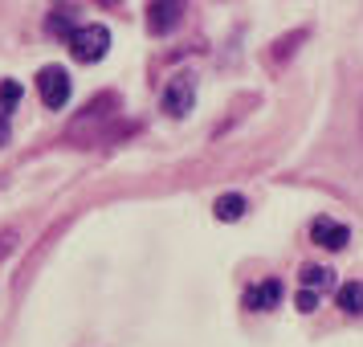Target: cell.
Here are the masks:
<instances>
[{"mask_svg": "<svg viewBox=\"0 0 363 347\" xmlns=\"http://www.w3.org/2000/svg\"><path fill=\"white\" fill-rule=\"evenodd\" d=\"M335 298H339V311L343 314H363V282H347V286H339Z\"/></svg>", "mask_w": 363, "mask_h": 347, "instance_id": "obj_10", "label": "cell"}, {"mask_svg": "<svg viewBox=\"0 0 363 347\" xmlns=\"http://www.w3.org/2000/svg\"><path fill=\"white\" fill-rule=\"evenodd\" d=\"M111 50V29L106 25H78L74 37H69V53L78 62H102Z\"/></svg>", "mask_w": 363, "mask_h": 347, "instance_id": "obj_2", "label": "cell"}, {"mask_svg": "<svg viewBox=\"0 0 363 347\" xmlns=\"http://www.w3.org/2000/svg\"><path fill=\"white\" fill-rule=\"evenodd\" d=\"M37 94H41V102L50 111H62L69 102V74L62 66H45L37 74Z\"/></svg>", "mask_w": 363, "mask_h": 347, "instance_id": "obj_3", "label": "cell"}, {"mask_svg": "<svg viewBox=\"0 0 363 347\" xmlns=\"http://www.w3.org/2000/svg\"><path fill=\"white\" fill-rule=\"evenodd\" d=\"M17 99H21V86L17 82H4V86H0V111H4V115L17 106Z\"/></svg>", "mask_w": 363, "mask_h": 347, "instance_id": "obj_12", "label": "cell"}, {"mask_svg": "<svg viewBox=\"0 0 363 347\" xmlns=\"http://www.w3.org/2000/svg\"><path fill=\"white\" fill-rule=\"evenodd\" d=\"M118 115V94H99V99H90L78 111V115L69 119V127H66V139L69 143H78V148H90V143H99V139H111V123H115Z\"/></svg>", "mask_w": 363, "mask_h": 347, "instance_id": "obj_1", "label": "cell"}, {"mask_svg": "<svg viewBox=\"0 0 363 347\" xmlns=\"http://www.w3.org/2000/svg\"><path fill=\"white\" fill-rule=\"evenodd\" d=\"M311 237L318 241V246H327V249H343L347 241H351V229L339 225V221H330V216H318V221L311 225Z\"/></svg>", "mask_w": 363, "mask_h": 347, "instance_id": "obj_6", "label": "cell"}, {"mask_svg": "<svg viewBox=\"0 0 363 347\" xmlns=\"http://www.w3.org/2000/svg\"><path fill=\"white\" fill-rule=\"evenodd\" d=\"M192 102H196V82H192L188 74H176V78L164 86V111L172 119H184L192 111Z\"/></svg>", "mask_w": 363, "mask_h": 347, "instance_id": "obj_4", "label": "cell"}, {"mask_svg": "<svg viewBox=\"0 0 363 347\" xmlns=\"http://www.w3.org/2000/svg\"><path fill=\"white\" fill-rule=\"evenodd\" d=\"M302 290H335V270H327V265H306L302 270Z\"/></svg>", "mask_w": 363, "mask_h": 347, "instance_id": "obj_9", "label": "cell"}, {"mask_svg": "<svg viewBox=\"0 0 363 347\" xmlns=\"http://www.w3.org/2000/svg\"><path fill=\"white\" fill-rule=\"evenodd\" d=\"M245 197H237V192H229V197H220L213 204V213H216V221H241L245 216Z\"/></svg>", "mask_w": 363, "mask_h": 347, "instance_id": "obj_11", "label": "cell"}, {"mask_svg": "<svg viewBox=\"0 0 363 347\" xmlns=\"http://www.w3.org/2000/svg\"><path fill=\"white\" fill-rule=\"evenodd\" d=\"M314 307H318V294H314V290H298V311L311 314Z\"/></svg>", "mask_w": 363, "mask_h": 347, "instance_id": "obj_14", "label": "cell"}, {"mask_svg": "<svg viewBox=\"0 0 363 347\" xmlns=\"http://www.w3.org/2000/svg\"><path fill=\"white\" fill-rule=\"evenodd\" d=\"M180 21H184L180 0H155V4H147V29L151 33H172Z\"/></svg>", "mask_w": 363, "mask_h": 347, "instance_id": "obj_5", "label": "cell"}, {"mask_svg": "<svg viewBox=\"0 0 363 347\" xmlns=\"http://www.w3.org/2000/svg\"><path fill=\"white\" fill-rule=\"evenodd\" d=\"M278 302H281V282L278 278H269V282H262V286H249L245 290L249 311H274Z\"/></svg>", "mask_w": 363, "mask_h": 347, "instance_id": "obj_7", "label": "cell"}, {"mask_svg": "<svg viewBox=\"0 0 363 347\" xmlns=\"http://www.w3.org/2000/svg\"><path fill=\"white\" fill-rule=\"evenodd\" d=\"M13 249H17V233H13V229H0V262H4Z\"/></svg>", "mask_w": 363, "mask_h": 347, "instance_id": "obj_13", "label": "cell"}, {"mask_svg": "<svg viewBox=\"0 0 363 347\" xmlns=\"http://www.w3.org/2000/svg\"><path fill=\"white\" fill-rule=\"evenodd\" d=\"M74 17H78V9H74V4H66V9H62V4H57V9H50V17H45V29H50L53 37H74Z\"/></svg>", "mask_w": 363, "mask_h": 347, "instance_id": "obj_8", "label": "cell"}]
</instances>
